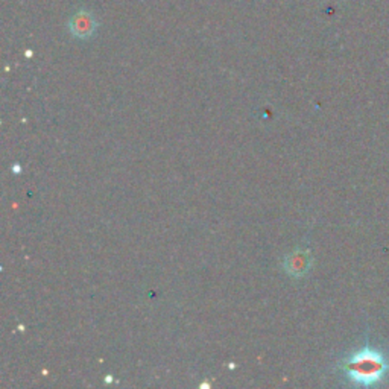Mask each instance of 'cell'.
<instances>
[{
  "mask_svg": "<svg viewBox=\"0 0 389 389\" xmlns=\"http://www.w3.org/2000/svg\"><path fill=\"white\" fill-rule=\"evenodd\" d=\"M339 371L353 386H377L389 376V354L366 342L344 357L339 362Z\"/></svg>",
  "mask_w": 389,
  "mask_h": 389,
  "instance_id": "6da1fadb",
  "label": "cell"
},
{
  "mask_svg": "<svg viewBox=\"0 0 389 389\" xmlns=\"http://www.w3.org/2000/svg\"><path fill=\"white\" fill-rule=\"evenodd\" d=\"M312 266V256L308 249L293 251L285 259V269L291 277L301 278L308 274Z\"/></svg>",
  "mask_w": 389,
  "mask_h": 389,
  "instance_id": "7a4b0ae2",
  "label": "cell"
},
{
  "mask_svg": "<svg viewBox=\"0 0 389 389\" xmlns=\"http://www.w3.org/2000/svg\"><path fill=\"white\" fill-rule=\"evenodd\" d=\"M96 18L89 11H79L78 14L73 16L69 22V28L72 35H75L77 38L86 40L90 38L94 33H96Z\"/></svg>",
  "mask_w": 389,
  "mask_h": 389,
  "instance_id": "3957f363",
  "label": "cell"
}]
</instances>
